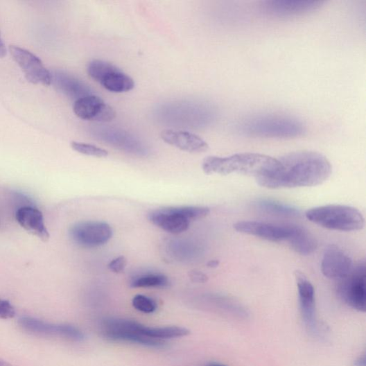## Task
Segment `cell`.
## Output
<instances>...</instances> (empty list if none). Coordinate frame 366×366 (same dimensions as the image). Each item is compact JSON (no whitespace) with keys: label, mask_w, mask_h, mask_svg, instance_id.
Returning a JSON list of instances; mask_svg holds the SVG:
<instances>
[{"label":"cell","mask_w":366,"mask_h":366,"mask_svg":"<svg viewBox=\"0 0 366 366\" xmlns=\"http://www.w3.org/2000/svg\"><path fill=\"white\" fill-rule=\"evenodd\" d=\"M202 168L208 175L239 174L258 179L276 174L281 163L279 159L266 155L243 152L227 157L209 156L203 160Z\"/></svg>","instance_id":"7a4b0ae2"},{"label":"cell","mask_w":366,"mask_h":366,"mask_svg":"<svg viewBox=\"0 0 366 366\" xmlns=\"http://www.w3.org/2000/svg\"><path fill=\"white\" fill-rule=\"evenodd\" d=\"M210 213L209 208L185 206L157 209L151 211L148 218L151 223L162 230L180 234L188 231L191 221L204 218Z\"/></svg>","instance_id":"5b68a950"},{"label":"cell","mask_w":366,"mask_h":366,"mask_svg":"<svg viewBox=\"0 0 366 366\" xmlns=\"http://www.w3.org/2000/svg\"><path fill=\"white\" fill-rule=\"evenodd\" d=\"M127 265V259L124 256H120L113 259L108 264L109 269L113 272L120 273L123 272Z\"/></svg>","instance_id":"83f0119b"},{"label":"cell","mask_w":366,"mask_h":366,"mask_svg":"<svg viewBox=\"0 0 366 366\" xmlns=\"http://www.w3.org/2000/svg\"><path fill=\"white\" fill-rule=\"evenodd\" d=\"M281 168L269 177L256 179L269 189L313 187L323 184L332 173L328 158L314 151H297L281 157Z\"/></svg>","instance_id":"6da1fadb"},{"label":"cell","mask_w":366,"mask_h":366,"mask_svg":"<svg viewBox=\"0 0 366 366\" xmlns=\"http://www.w3.org/2000/svg\"><path fill=\"white\" fill-rule=\"evenodd\" d=\"M10 52L29 82L44 86L52 84L51 73L38 57L15 45L10 46Z\"/></svg>","instance_id":"7c38bea8"},{"label":"cell","mask_w":366,"mask_h":366,"mask_svg":"<svg viewBox=\"0 0 366 366\" xmlns=\"http://www.w3.org/2000/svg\"><path fill=\"white\" fill-rule=\"evenodd\" d=\"M351 258L335 245L325 250L322 261V271L327 279L341 281L347 278L354 268Z\"/></svg>","instance_id":"4fadbf2b"},{"label":"cell","mask_w":366,"mask_h":366,"mask_svg":"<svg viewBox=\"0 0 366 366\" xmlns=\"http://www.w3.org/2000/svg\"><path fill=\"white\" fill-rule=\"evenodd\" d=\"M323 4L314 0H270L263 3V10L270 16L293 17L314 12Z\"/></svg>","instance_id":"9a60e30c"},{"label":"cell","mask_w":366,"mask_h":366,"mask_svg":"<svg viewBox=\"0 0 366 366\" xmlns=\"http://www.w3.org/2000/svg\"><path fill=\"white\" fill-rule=\"evenodd\" d=\"M295 279L299 291L301 312L306 325L310 329L316 327L315 289L304 272L295 270Z\"/></svg>","instance_id":"2e32d148"},{"label":"cell","mask_w":366,"mask_h":366,"mask_svg":"<svg viewBox=\"0 0 366 366\" xmlns=\"http://www.w3.org/2000/svg\"><path fill=\"white\" fill-rule=\"evenodd\" d=\"M162 139L168 145L190 153H202L209 149L200 137L189 132L166 130L162 132Z\"/></svg>","instance_id":"e0dca14e"},{"label":"cell","mask_w":366,"mask_h":366,"mask_svg":"<svg viewBox=\"0 0 366 366\" xmlns=\"http://www.w3.org/2000/svg\"><path fill=\"white\" fill-rule=\"evenodd\" d=\"M206 366H227V365H225L224 364H222V363H215V362H213V363H209Z\"/></svg>","instance_id":"836d02e7"},{"label":"cell","mask_w":366,"mask_h":366,"mask_svg":"<svg viewBox=\"0 0 366 366\" xmlns=\"http://www.w3.org/2000/svg\"><path fill=\"white\" fill-rule=\"evenodd\" d=\"M219 264H220L219 261H218V260H212V261H210L207 263V265L210 268H217L219 265Z\"/></svg>","instance_id":"1f68e13d"},{"label":"cell","mask_w":366,"mask_h":366,"mask_svg":"<svg viewBox=\"0 0 366 366\" xmlns=\"http://www.w3.org/2000/svg\"><path fill=\"white\" fill-rule=\"evenodd\" d=\"M98 136L111 146L137 155H146L148 148L133 136L119 130L103 129L98 131Z\"/></svg>","instance_id":"ac0fdd59"},{"label":"cell","mask_w":366,"mask_h":366,"mask_svg":"<svg viewBox=\"0 0 366 366\" xmlns=\"http://www.w3.org/2000/svg\"><path fill=\"white\" fill-rule=\"evenodd\" d=\"M238 131L245 135L266 139H294L306 132L299 120L284 114H259L243 121Z\"/></svg>","instance_id":"3957f363"},{"label":"cell","mask_w":366,"mask_h":366,"mask_svg":"<svg viewBox=\"0 0 366 366\" xmlns=\"http://www.w3.org/2000/svg\"><path fill=\"white\" fill-rule=\"evenodd\" d=\"M294 227L293 224H277L256 220L239 221L234 225L238 233L274 243L288 241Z\"/></svg>","instance_id":"30bf717a"},{"label":"cell","mask_w":366,"mask_h":366,"mask_svg":"<svg viewBox=\"0 0 366 366\" xmlns=\"http://www.w3.org/2000/svg\"><path fill=\"white\" fill-rule=\"evenodd\" d=\"M0 366H13V365L8 363L5 360L0 358Z\"/></svg>","instance_id":"d6a6232c"},{"label":"cell","mask_w":366,"mask_h":366,"mask_svg":"<svg viewBox=\"0 0 366 366\" xmlns=\"http://www.w3.org/2000/svg\"><path fill=\"white\" fill-rule=\"evenodd\" d=\"M18 324L24 331L40 336L61 337L74 341H82L85 336L78 328L70 324H54L31 317L22 316Z\"/></svg>","instance_id":"8fae6325"},{"label":"cell","mask_w":366,"mask_h":366,"mask_svg":"<svg viewBox=\"0 0 366 366\" xmlns=\"http://www.w3.org/2000/svg\"><path fill=\"white\" fill-rule=\"evenodd\" d=\"M189 276L191 280L196 284H204L209 280V277L204 273L198 270L190 271Z\"/></svg>","instance_id":"f1b7e54d"},{"label":"cell","mask_w":366,"mask_h":366,"mask_svg":"<svg viewBox=\"0 0 366 366\" xmlns=\"http://www.w3.org/2000/svg\"><path fill=\"white\" fill-rule=\"evenodd\" d=\"M14 306L7 300L0 299V318L10 319L15 316Z\"/></svg>","instance_id":"4316f807"},{"label":"cell","mask_w":366,"mask_h":366,"mask_svg":"<svg viewBox=\"0 0 366 366\" xmlns=\"http://www.w3.org/2000/svg\"><path fill=\"white\" fill-rule=\"evenodd\" d=\"M133 307L144 313H152L157 310V306L156 302L143 295H137L132 299Z\"/></svg>","instance_id":"484cf974"},{"label":"cell","mask_w":366,"mask_h":366,"mask_svg":"<svg viewBox=\"0 0 366 366\" xmlns=\"http://www.w3.org/2000/svg\"><path fill=\"white\" fill-rule=\"evenodd\" d=\"M290 247L302 256H309L317 248L315 237L306 228L295 225L293 232L287 241Z\"/></svg>","instance_id":"44dd1931"},{"label":"cell","mask_w":366,"mask_h":366,"mask_svg":"<svg viewBox=\"0 0 366 366\" xmlns=\"http://www.w3.org/2000/svg\"><path fill=\"white\" fill-rule=\"evenodd\" d=\"M141 335L155 340L171 339L187 336L190 331L187 329L177 326L152 328L140 324L137 329Z\"/></svg>","instance_id":"603a6c76"},{"label":"cell","mask_w":366,"mask_h":366,"mask_svg":"<svg viewBox=\"0 0 366 366\" xmlns=\"http://www.w3.org/2000/svg\"><path fill=\"white\" fill-rule=\"evenodd\" d=\"M69 235L78 245L94 248L106 244L111 239L112 229L104 222L82 221L73 225Z\"/></svg>","instance_id":"9c48e42d"},{"label":"cell","mask_w":366,"mask_h":366,"mask_svg":"<svg viewBox=\"0 0 366 366\" xmlns=\"http://www.w3.org/2000/svg\"><path fill=\"white\" fill-rule=\"evenodd\" d=\"M134 320L121 318H106L101 323L102 335L108 340L135 343L150 348L165 347V343L140 334L136 331Z\"/></svg>","instance_id":"8992f818"},{"label":"cell","mask_w":366,"mask_h":366,"mask_svg":"<svg viewBox=\"0 0 366 366\" xmlns=\"http://www.w3.org/2000/svg\"><path fill=\"white\" fill-rule=\"evenodd\" d=\"M52 83L63 94L77 100L93 95L89 87L73 76L64 72L52 75Z\"/></svg>","instance_id":"ffe728a7"},{"label":"cell","mask_w":366,"mask_h":366,"mask_svg":"<svg viewBox=\"0 0 366 366\" xmlns=\"http://www.w3.org/2000/svg\"><path fill=\"white\" fill-rule=\"evenodd\" d=\"M306 218L331 231L352 232L362 230L365 219L356 209L348 205L327 204L306 212Z\"/></svg>","instance_id":"277c9868"},{"label":"cell","mask_w":366,"mask_h":366,"mask_svg":"<svg viewBox=\"0 0 366 366\" xmlns=\"http://www.w3.org/2000/svg\"><path fill=\"white\" fill-rule=\"evenodd\" d=\"M130 284L132 288H165L169 281L164 274L149 273L134 278Z\"/></svg>","instance_id":"cb8c5ba5"},{"label":"cell","mask_w":366,"mask_h":366,"mask_svg":"<svg viewBox=\"0 0 366 366\" xmlns=\"http://www.w3.org/2000/svg\"><path fill=\"white\" fill-rule=\"evenodd\" d=\"M259 210L276 216L284 218H299L301 211L293 206L270 199H261L256 203Z\"/></svg>","instance_id":"7402d4cb"},{"label":"cell","mask_w":366,"mask_h":366,"mask_svg":"<svg viewBox=\"0 0 366 366\" xmlns=\"http://www.w3.org/2000/svg\"><path fill=\"white\" fill-rule=\"evenodd\" d=\"M16 220L25 230L42 241H47L50 238L43 215L38 209L29 206L20 208L16 213Z\"/></svg>","instance_id":"d6986e66"},{"label":"cell","mask_w":366,"mask_h":366,"mask_svg":"<svg viewBox=\"0 0 366 366\" xmlns=\"http://www.w3.org/2000/svg\"><path fill=\"white\" fill-rule=\"evenodd\" d=\"M76 116L85 121L110 122L116 116V112L103 100L92 95L77 100L73 106Z\"/></svg>","instance_id":"5bb4252c"},{"label":"cell","mask_w":366,"mask_h":366,"mask_svg":"<svg viewBox=\"0 0 366 366\" xmlns=\"http://www.w3.org/2000/svg\"><path fill=\"white\" fill-rule=\"evenodd\" d=\"M89 76L111 93L122 94L134 87V80L114 64L95 60L87 67Z\"/></svg>","instance_id":"52a82bcc"},{"label":"cell","mask_w":366,"mask_h":366,"mask_svg":"<svg viewBox=\"0 0 366 366\" xmlns=\"http://www.w3.org/2000/svg\"><path fill=\"white\" fill-rule=\"evenodd\" d=\"M7 53L6 44L0 35V58H3Z\"/></svg>","instance_id":"f546056e"},{"label":"cell","mask_w":366,"mask_h":366,"mask_svg":"<svg viewBox=\"0 0 366 366\" xmlns=\"http://www.w3.org/2000/svg\"><path fill=\"white\" fill-rule=\"evenodd\" d=\"M71 147L76 152L87 156L103 158L106 157L108 155V152L107 150L94 145L73 142L71 143Z\"/></svg>","instance_id":"d4e9b609"},{"label":"cell","mask_w":366,"mask_h":366,"mask_svg":"<svg viewBox=\"0 0 366 366\" xmlns=\"http://www.w3.org/2000/svg\"><path fill=\"white\" fill-rule=\"evenodd\" d=\"M366 264L365 261L354 267L349 276L340 281L338 293L351 308L365 312L366 308Z\"/></svg>","instance_id":"ba28073f"},{"label":"cell","mask_w":366,"mask_h":366,"mask_svg":"<svg viewBox=\"0 0 366 366\" xmlns=\"http://www.w3.org/2000/svg\"><path fill=\"white\" fill-rule=\"evenodd\" d=\"M354 366H366L365 356H360L356 358L354 362Z\"/></svg>","instance_id":"4dcf8cb0"}]
</instances>
